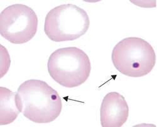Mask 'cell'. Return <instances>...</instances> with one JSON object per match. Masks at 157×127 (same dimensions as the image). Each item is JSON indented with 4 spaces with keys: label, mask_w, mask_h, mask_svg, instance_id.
<instances>
[{
    "label": "cell",
    "mask_w": 157,
    "mask_h": 127,
    "mask_svg": "<svg viewBox=\"0 0 157 127\" xmlns=\"http://www.w3.org/2000/svg\"><path fill=\"white\" fill-rule=\"evenodd\" d=\"M17 100L20 112L36 123L54 121L62 109L57 91L41 80L30 79L23 83L18 89Z\"/></svg>",
    "instance_id": "6da1fadb"
},
{
    "label": "cell",
    "mask_w": 157,
    "mask_h": 127,
    "mask_svg": "<svg viewBox=\"0 0 157 127\" xmlns=\"http://www.w3.org/2000/svg\"><path fill=\"white\" fill-rule=\"evenodd\" d=\"M48 71L60 85L73 88L84 84L89 78L91 64L88 56L82 50L65 47L52 53L47 63Z\"/></svg>",
    "instance_id": "7a4b0ae2"
},
{
    "label": "cell",
    "mask_w": 157,
    "mask_h": 127,
    "mask_svg": "<svg viewBox=\"0 0 157 127\" xmlns=\"http://www.w3.org/2000/svg\"><path fill=\"white\" fill-rule=\"evenodd\" d=\"M111 58L117 71L132 78L148 74L156 63L153 47L138 37H128L119 42L113 50Z\"/></svg>",
    "instance_id": "3957f363"
},
{
    "label": "cell",
    "mask_w": 157,
    "mask_h": 127,
    "mask_svg": "<svg viewBox=\"0 0 157 127\" xmlns=\"http://www.w3.org/2000/svg\"><path fill=\"white\" fill-rule=\"evenodd\" d=\"M89 26L90 20L84 10L75 5L63 4L48 13L44 32L54 42L72 41L84 35Z\"/></svg>",
    "instance_id": "277c9868"
},
{
    "label": "cell",
    "mask_w": 157,
    "mask_h": 127,
    "mask_svg": "<svg viewBox=\"0 0 157 127\" xmlns=\"http://www.w3.org/2000/svg\"><path fill=\"white\" fill-rule=\"evenodd\" d=\"M38 17L30 7L15 4L4 9L0 15V33L14 44L31 40L36 33Z\"/></svg>",
    "instance_id": "5b68a950"
},
{
    "label": "cell",
    "mask_w": 157,
    "mask_h": 127,
    "mask_svg": "<svg viewBox=\"0 0 157 127\" xmlns=\"http://www.w3.org/2000/svg\"><path fill=\"white\" fill-rule=\"evenodd\" d=\"M129 107L124 97L117 92H111L104 97L100 109L102 127H120L127 121Z\"/></svg>",
    "instance_id": "8992f818"
},
{
    "label": "cell",
    "mask_w": 157,
    "mask_h": 127,
    "mask_svg": "<svg viewBox=\"0 0 157 127\" xmlns=\"http://www.w3.org/2000/svg\"><path fill=\"white\" fill-rule=\"evenodd\" d=\"M0 125H6L13 122L18 117L20 110L17 100V93L9 89L0 87Z\"/></svg>",
    "instance_id": "52a82bcc"
}]
</instances>
